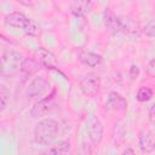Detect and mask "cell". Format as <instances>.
Segmentation results:
<instances>
[{"mask_svg":"<svg viewBox=\"0 0 155 155\" xmlns=\"http://www.w3.org/2000/svg\"><path fill=\"white\" fill-rule=\"evenodd\" d=\"M23 59V56L17 51H5L1 56V75L4 78H11L22 71Z\"/></svg>","mask_w":155,"mask_h":155,"instance_id":"cell-3","label":"cell"},{"mask_svg":"<svg viewBox=\"0 0 155 155\" xmlns=\"http://www.w3.org/2000/svg\"><path fill=\"white\" fill-rule=\"evenodd\" d=\"M103 23L111 33H122V34H134L137 31V25L128 18L116 16L110 8H107L103 13Z\"/></svg>","mask_w":155,"mask_h":155,"instance_id":"cell-2","label":"cell"},{"mask_svg":"<svg viewBox=\"0 0 155 155\" xmlns=\"http://www.w3.org/2000/svg\"><path fill=\"white\" fill-rule=\"evenodd\" d=\"M149 115H150V117H154V116H155V104L151 105L150 111H149Z\"/></svg>","mask_w":155,"mask_h":155,"instance_id":"cell-23","label":"cell"},{"mask_svg":"<svg viewBox=\"0 0 155 155\" xmlns=\"http://www.w3.org/2000/svg\"><path fill=\"white\" fill-rule=\"evenodd\" d=\"M138 145L143 153H151L155 150V134L150 131H142L138 138Z\"/></svg>","mask_w":155,"mask_h":155,"instance_id":"cell-11","label":"cell"},{"mask_svg":"<svg viewBox=\"0 0 155 155\" xmlns=\"http://www.w3.org/2000/svg\"><path fill=\"white\" fill-rule=\"evenodd\" d=\"M79 61L81 63H84L85 65H87V67L96 68V67H98L103 63V57L101 54L94 53V52L82 51V52L79 53Z\"/></svg>","mask_w":155,"mask_h":155,"instance_id":"cell-13","label":"cell"},{"mask_svg":"<svg viewBox=\"0 0 155 155\" xmlns=\"http://www.w3.org/2000/svg\"><path fill=\"white\" fill-rule=\"evenodd\" d=\"M40 63L35 59V58H24L23 59V64H22V73L24 75H33L35 74L39 69H40Z\"/></svg>","mask_w":155,"mask_h":155,"instance_id":"cell-14","label":"cell"},{"mask_svg":"<svg viewBox=\"0 0 155 155\" xmlns=\"http://www.w3.org/2000/svg\"><path fill=\"white\" fill-rule=\"evenodd\" d=\"M79 86L86 97H94L101 90V78L96 73H88L81 79Z\"/></svg>","mask_w":155,"mask_h":155,"instance_id":"cell-5","label":"cell"},{"mask_svg":"<svg viewBox=\"0 0 155 155\" xmlns=\"http://www.w3.org/2000/svg\"><path fill=\"white\" fill-rule=\"evenodd\" d=\"M30 22H31V19L28 18L22 12H11V13L6 15V17H5V23L7 25L17 28V29H23V30H25L28 28Z\"/></svg>","mask_w":155,"mask_h":155,"instance_id":"cell-8","label":"cell"},{"mask_svg":"<svg viewBox=\"0 0 155 155\" xmlns=\"http://www.w3.org/2000/svg\"><path fill=\"white\" fill-rule=\"evenodd\" d=\"M147 71H148V74H150V75H155V58H153V59H150L149 62H148V65H147Z\"/></svg>","mask_w":155,"mask_h":155,"instance_id":"cell-21","label":"cell"},{"mask_svg":"<svg viewBox=\"0 0 155 155\" xmlns=\"http://www.w3.org/2000/svg\"><path fill=\"white\" fill-rule=\"evenodd\" d=\"M8 99H10V91L6 88V86L1 85L0 86V111H4L7 107V103H8Z\"/></svg>","mask_w":155,"mask_h":155,"instance_id":"cell-17","label":"cell"},{"mask_svg":"<svg viewBox=\"0 0 155 155\" xmlns=\"http://www.w3.org/2000/svg\"><path fill=\"white\" fill-rule=\"evenodd\" d=\"M151 97H153V91H151V88L145 87V86L140 87V88L138 90V92H137V96H136L137 101H138V102H140V103L148 102Z\"/></svg>","mask_w":155,"mask_h":155,"instance_id":"cell-16","label":"cell"},{"mask_svg":"<svg viewBox=\"0 0 155 155\" xmlns=\"http://www.w3.org/2000/svg\"><path fill=\"white\" fill-rule=\"evenodd\" d=\"M107 107L115 111H122L127 108V102L120 93L110 92L107 99Z\"/></svg>","mask_w":155,"mask_h":155,"instance_id":"cell-12","label":"cell"},{"mask_svg":"<svg viewBox=\"0 0 155 155\" xmlns=\"http://www.w3.org/2000/svg\"><path fill=\"white\" fill-rule=\"evenodd\" d=\"M34 58L44 67L46 68H53V65L56 64L57 59H56V56L50 52L48 50L44 48V47H39L35 52H34Z\"/></svg>","mask_w":155,"mask_h":155,"instance_id":"cell-10","label":"cell"},{"mask_svg":"<svg viewBox=\"0 0 155 155\" xmlns=\"http://www.w3.org/2000/svg\"><path fill=\"white\" fill-rule=\"evenodd\" d=\"M93 8V4L91 0H74L70 6L69 11L75 17H85L87 16Z\"/></svg>","mask_w":155,"mask_h":155,"instance_id":"cell-9","label":"cell"},{"mask_svg":"<svg viewBox=\"0 0 155 155\" xmlns=\"http://www.w3.org/2000/svg\"><path fill=\"white\" fill-rule=\"evenodd\" d=\"M143 34L147 35L148 38H155V19L149 21L143 27Z\"/></svg>","mask_w":155,"mask_h":155,"instance_id":"cell-19","label":"cell"},{"mask_svg":"<svg viewBox=\"0 0 155 155\" xmlns=\"http://www.w3.org/2000/svg\"><path fill=\"white\" fill-rule=\"evenodd\" d=\"M87 134L92 144H99L103 138V125L97 116H91L87 122Z\"/></svg>","mask_w":155,"mask_h":155,"instance_id":"cell-6","label":"cell"},{"mask_svg":"<svg viewBox=\"0 0 155 155\" xmlns=\"http://www.w3.org/2000/svg\"><path fill=\"white\" fill-rule=\"evenodd\" d=\"M69 150H70V143L64 140V142H61L59 144L54 145L53 148H51L48 150V153L56 154V155H63V154H68Z\"/></svg>","mask_w":155,"mask_h":155,"instance_id":"cell-15","label":"cell"},{"mask_svg":"<svg viewBox=\"0 0 155 155\" xmlns=\"http://www.w3.org/2000/svg\"><path fill=\"white\" fill-rule=\"evenodd\" d=\"M59 132V124L54 119H44L39 121L34 127V140L41 145L51 144Z\"/></svg>","mask_w":155,"mask_h":155,"instance_id":"cell-1","label":"cell"},{"mask_svg":"<svg viewBox=\"0 0 155 155\" xmlns=\"http://www.w3.org/2000/svg\"><path fill=\"white\" fill-rule=\"evenodd\" d=\"M122 154H134V150L131 149V148H127V149H125V150L122 151Z\"/></svg>","mask_w":155,"mask_h":155,"instance_id":"cell-24","label":"cell"},{"mask_svg":"<svg viewBox=\"0 0 155 155\" xmlns=\"http://www.w3.org/2000/svg\"><path fill=\"white\" fill-rule=\"evenodd\" d=\"M15 1L23 5V6H33L35 2V0H15Z\"/></svg>","mask_w":155,"mask_h":155,"instance_id":"cell-22","label":"cell"},{"mask_svg":"<svg viewBox=\"0 0 155 155\" xmlns=\"http://www.w3.org/2000/svg\"><path fill=\"white\" fill-rule=\"evenodd\" d=\"M28 35H31V36H38V35H40V33H41V29H40V25L35 22V21H33L31 19V22H30V24L28 25V28L24 30Z\"/></svg>","mask_w":155,"mask_h":155,"instance_id":"cell-18","label":"cell"},{"mask_svg":"<svg viewBox=\"0 0 155 155\" xmlns=\"http://www.w3.org/2000/svg\"><path fill=\"white\" fill-rule=\"evenodd\" d=\"M139 68H138V65H136V64H132L131 65V68H130V78L132 79V80H134V79H137L138 76H139Z\"/></svg>","mask_w":155,"mask_h":155,"instance_id":"cell-20","label":"cell"},{"mask_svg":"<svg viewBox=\"0 0 155 155\" xmlns=\"http://www.w3.org/2000/svg\"><path fill=\"white\" fill-rule=\"evenodd\" d=\"M53 107V96H48L45 98L39 99L38 102L34 103V105L30 109V115L35 119L45 116Z\"/></svg>","mask_w":155,"mask_h":155,"instance_id":"cell-7","label":"cell"},{"mask_svg":"<svg viewBox=\"0 0 155 155\" xmlns=\"http://www.w3.org/2000/svg\"><path fill=\"white\" fill-rule=\"evenodd\" d=\"M50 90V82L44 76H35L28 85L25 94L29 99H39Z\"/></svg>","mask_w":155,"mask_h":155,"instance_id":"cell-4","label":"cell"}]
</instances>
